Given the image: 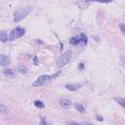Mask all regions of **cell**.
Instances as JSON below:
<instances>
[{
  "instance_id": "cell-8",
  "label": "cell",
  "mask_w": 125,
  "mask_h": 125,
  "mask_svg": "<svg viewBox=\"0 0 125 125\" xmlns=\"http://www.w3.org/2000/svg\"><path fill=\"white\" fill-rule=\"evenodd\" d=\"M66 88L69 91H76L79 88H81V85L80 84H67Z\"/></svg>"
},
{
  "instance_id": "cell-21",
  "label": "cell",
  "mask_w": 125,
  "mask_h": 125,
  "mask_svg": "<svg viewBox=\"0 0 125 125\" xmlns=\"http://www.w3.org/2000/svg\"><path fill=\"white\" fill-rule=\"evenodd\" d=\"M33 62H34L35 65H38V61H37V57H36V56L33 58Z\"/></svg>"
},
{
  "instance_id": "cell-2",
  "label": "cell",
  "mask_w": 125,
  "mask_h": 125,
  "mask_svg": "<svg viewBox=\"0 0 125 125\" xmlns=\"http://www.w3.org/2000/svg\"><path fill=\"white\" fill-rule=\"evenodd\" d=\"M52 78H53L52 76L47 75V74L41 75L32 83V86L33 87H38V86H41V85H46V84H48V83L51 82Z\"/></svg>"
},
{
  "instance_id": "cell-14",
  "label": "cell",
  "mask_w": 125,
  "mask_h": 125,
  "mask_svg": "<svg viewBox=\"0 0 125 125\" xmlns=\"http://www.w3.org/2000/svg\"><path fill=\"white\" fill-rule=\"evenodd\" d=\"M114 100H115L121 107H123V108H125V99H122V98H115Z\"/></svg>"
},
{
  "instance_id": "cell-17",
  "label": "cell",
  "mask_w": 125,
  "mask_h": 125,
  "mask_svg": "<svg viewBox=\"0 0 125 125\" xmlns=\"http://www.w3.org/2000/svg\"><path fill=\"white\" fill-rule=\"evenodd\" d=\"M40 125H50V124L47 122V120H46L45 118H42V119H41V123H40Z\"/></svg>"
},
{
  "instance_id": "cell-5",
  "label": "cell",
  "mask_w": 125,
  "mask_h": 125,
  "mask_svg": "<svg viewBox=\"0 0 125 125\" xmlns=\"http://www.w3.org/2000/svg\"><path fill=\"white\" fill-rule=\"evenodd\" d=\"M60 106L64 108H69L70 106H71V103L69 100H67V99H63L60 101Z\"/></svg>"
},
{
  "instance_id": "cell-15",
  "label": "cell",
  "mask_w": 125,
  "mask_h": 125,
  "mask_svg": "<svg viewBox=\"0 0 125 125\" xmlns=\"http://www.w3.org/2000/svg\"><path fill=\"white\" fill-rule=\"evenodd\" d=\"M34 105H35V107L38 108H44V104L41 102V101H38V100L34 102Z\"/></svg>"
},
{
  "instance_id": "cell-12",
  "label": "cell",
  "mask_w": 125,
  "mask_h": 125,
  "mask_svg": "<svg viewBox=\"0 0 125 125\" xmlns=\"http://www.w3.org/2000/svg\"><path fill=\"white\" fill-rule=\"evenodd\" d=\"M75 108L79 112H81V113H84L85 112V108H84V107H83L81 104H75Z\"/></svg>"
},
{
  "instance_id": "cell-6",
  "label": "cell",
  "mask_w": 125,
  "mask_h": 125,
  "mask_svg": "<svg viewBox=\"0 0 125 125\" xmlns=\"http://www.w3.org/2000/svg\"><path fill=\"white\" fill-rule=\"evenodd\" d=\"M10 64V59L8 57H6L5 55H1V59H0V65L2 67L8 66Z\"/></svg>"
},
{
  "instance_id": "cell-20",
  "label": "cell",
  "mask_w": 125,
  "mask_h": 125,
  "mask_svg": "<svg viewBox=\"0 0 125 125\" xmlns=\"http://www.w3.org/2000/svg\"><path fill=\"white\" fill-rule=\"evenodd\" d=\"M60 74H61V71H58V72H57L56 74H54V75H53L52 77H53V78H56V77H58V76H59Z\"/></svg>"
},
{
  "instance_id": "cell-7",
  "label": "cell",
  "mask_w": 125,
  "mask_h": 125,
  "mask_svg": "<svg viewBox=\"0 0 125 125\" xmlns=\"http://www.w3.org/2000/svg\"><path fill=\"white\" fill-rule=\"evenodd\" d=\"M3 73L6 76H8V77H15V75H16L15 70H13L11 68H4L3 69Z\"/></svg>"
},
{
  "instance_id": "cell-23",
  "label": "cell",
  "mask_w": 125,
  "mask_h": 125,
  "mask_svg": "<svg viewBox=\"0 0 125 125\" xmlns=\"http://www.w3.org/2000/svg\"><path fill=\"white\" fill-rule=\"evenodd\" d=\"M82 125H93V124H91V123H89V122H85V123H83Z\"/></svg>"
},
{
  "instance_id": "cell-4",
  "label": "cell",
  "mask_w": 125,
  "mask_h": 125,
  "mask_svg": "<svg viewBox=\"0 0 125 125\" xmlns=\"http://www.w3.org/2000/svg\"><path fill=\"white\" fill-rule=\"evenodd\" d=\"M25 28H22V27H16V28H14L12 31H11V33H10V35H9V40L10 41H13V40H15V39H18V38H20V37H22L24 34H25Z\"/></svg>"
},
{
  "instance_id": "cell-3",
  "label": "cell",
  "mask_w": 125,
  "mask_h": 125,
  "mask_svg": "<svg viewBox=\"0 0 125 125\" xmlns=\"http://www.w3.org/2000/svg\"><path fill=\"white\" fill-rule=\"evenodd\" d=\"M70 58H71V52H70V51H67L66 53H64V54L57 60V67H65V66L70 61Z\"/></svg>"
},
{
  "instance_id": "cell-22",
  "label": "cell",
  "mask_w": 125,
  "mask_h": 125,
  "mask_svg": "<svg viewBox=\"0 0 125 125\" xmlns=\"http://www.w3.org/2000/svg\"><path fill=\"white\" fill-rule=\"evenodd\" d=\"M97 120H98V121H103V117H101V116H97Z\"/></svg>"
},
{
  "instance_id": "cell-9",
  "label": "cell",
  "mask_w": 125,
  "mask_h": 125,
  "mask_svg": "<svg viewBox=\"0 0 125 125\" xmlns=\"http://www.w3.org/2000/svg\"><path fill=\"white\" fill-rule=\"evenodd\" d=\"M17 70H18L20 73H22V74H26V73L28 72L27 67H26L25 66H24V65H20V66H18Z\"/></svg>"
},
{
  "instance_id": "cell-13",
  "label": "cell",
  "mask_w": 125,
  "mask_h": 125,
  "mask_svg": "<svg viewBox=\"0 0 125 125\" xmlns=\"http://www.w3.org/2000/svg\"><path fill=\"white\" fill-rule=\"evenodd\" d=\"M8 108H6L3 104H1L0 105V112H1L2 114H6V113H8Z\"/></svg>"
},
{
  "instance_id": "cell-16",
  "label": "cell",
  "mask_w": 125,
  "mask_h": 125,
  "mask_svg": "<svg viewBox=\"0 0 125 125\" xmlns=\"http://www.w3.org/2000/svg\"><path fill=\"white\" fill-rule=\"evenodd\" d=\"M70 44H79V37H73L70 39Z\"/></svg>"
},
{
  "instance_id": "cell-18",
  "label": "cell",
  "mask_w": 125,
  "mask_h": 125,
  "mask_svg": "<svg viewBox=\"0 0 125 125\" xmlns=\"http://www.w3.org/2000/svg\"><path fill=\"white\" fill-rule=\"evenodd\" d=\"M119 27H120V30L123 32V33H125V25H123V24H121L120 25H119Z\"/></svg>"
},
{
  "instance_id": "cell-24",
  "label": "cell",
  "mask_w": 125,
  "mask_h": 125,
  "mask_svg": "<svg viewBox=\"0 0 125 125\" xmlns=\"http://www.w3.org/2000/svg\"><path fill=\"white\" fill-rule=\"evenodd\" d=\"M79 68H81V69H82V68H83V65H82V64H81V65H80V66H79Z\"/></svg>"
},
{
  "instance_id": "cell-11",
  "label": "cell",
  "mask_w": 125,
  "mask_h": 125,
  "mask_svg": "<svg viewBox=\"0 0 125 125\" xmlns=\"http://www.w3.org/2000/svg\"><path fill=\"white\" fill-rule=\"evenodd\" d=\"M0 40H1L2 42H5V41L9 40V37H8V35H7V33L5 31L0 32Z\"/></svg>"
},
{
  "instance_id": "cell-1",
  "label": "cell",
  "mask_w": 125,
  "mask_h": 125,
  "mask_svg": "<svg viewBox=\"0 0 125 125\" xmlns=\"http://www.w3.org/2000/svg\"><path fill=\"white\" fill-rule=\"evenodd\" d=\"M30 9H31V7L28 6V7L21 8V9L17 10V11L15 12V19H14V21H15L16 23L21 22L23 19H25V18L27 16V14L30 12Z\"/></svg>"
},
{
  "instance_id": "cell-10",
  "label": "cell",
  "mask_w": 125,
  "mask_h": 125,
  "mask_svg": "<svg viewBox=\"0 0 125 125\" xmlns=\"http://www.w3.org/2000/svg\"><path fill=\"white\" fill-rule=\"evenodd\" d=\"M87 43V37L84 35V34H80L79 36V44H82V45H85Z\"/></svg>"
},
{
  "instance_id": "cell-19",
  "label": "cell",
  "mask_w": 125,
  "mask_h": 125,
  "mask_svg": "<svg viewBox=\"0 0 125 125\" xmlns=\"http://www.w3.org/2000/svg\"><path fill=\"white\" fill-rule=\"evenodd\" d=\"M67 125H82V124H79V123H76V122H67Z\"/></svg>"
}]
</instances>
